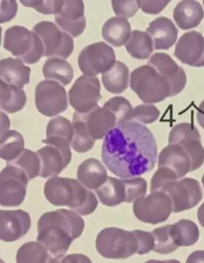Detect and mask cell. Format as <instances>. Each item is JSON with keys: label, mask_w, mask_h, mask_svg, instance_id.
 I'll list each match as a JSON object with an SVG mask.
<instances>
[{"label": "cell", "mask_w": 204, "mask_h": 263, "mask_svg": "<svg viewBox=\"0 0 204 263\" xmlns=\"http://www.w3.org/2000/svg\"><path fill=\"white\" fill-rule=\"evenodd\" d=\"M102 158L106 167L119 178L139 177L156 166V139L144 124L125 121L106 135Z\"/></svg>", "instance_id": "cell-1"}, {"label": "cell", "mask_w": 204, "mask_h": 263, "mask_svg": "<svg viewBox=\"0 0 204 263\" xmlns=\"http://www.w3.org/2000/svg\"><path fill=\"white\" fill-rule=\"evenodd\" d=\"M84 229V220L75 211L47 212L38 221L37 242L46 248L50 262H60L70 244L82 235Z\"/></svg>", "instance_id": "cell-2"}, {"label": "cell", "mask_w": 204, "mask_h": 263, "mask_svg": "<svg viewBox=\"0 0 204 263\" xmlns=\"http://www.w3.org/2000/svg\"><path fill=\"white\" fill-rule=\"evenodd\" d=\"M44 194L53 205H65L82 216L90 215L98 206L94 194L72 178L52 177L45 183Z\"/></svg>", "instance_id": "cell-3"}, {"label": "cell", "mask_w": 204, "mask_h": 263, "mask_svg": "<svg viewBox=\"0 0 204 263\" xmlns=\"http://www.w3.org/2000/svg\"><path fill=\"white\" fill-rule=\"evenodd\" d=\"M131 87L146 104L161 102L171 97L168 81L149 65L138 67L131 72Z\"/></svg>", "instance_id": "cell-4"}, {"label": "cell", "mask_w": 204, "mask_h": 263, "mask_svg": "<svg viewBox=\"0 0 204 263\" xmlns=\"http://www.w3.org/2000/svg\"><path fill=\"white\" fill-rule=\"evenodd\" d=\"M3 46L13 55L28 65L36 63L44 55L43 44L40 36L33 30L30 31L20 25L7 29Z\"/></svg>", "instance_id": "cell-5"}, {"label": "cell", "mask_w": 204, "mask_h": 263, "mask_svg": "<svg viewBox=\"0 0 204 263\" xmlns=\"http://www.w3.org/2000/svg\"><path fill=\"white\" fill-rule=\"evenodd\" d=\"M96 247L103 257L126 259L136 254L137 239L133 232L116 227L106 228L98 234Z\"/></svg>", "instance_id": "cell-6"}, {"label": "cell", "mask_w": 204, "mask_h": 263, "mask_svg": "<svg viewBox=\"0 0 204 263\" xmlns=\"http://www.w3.org/2000/svg\"><path fill=\"white\" fill-rule=\"evenodd\" d=\"M42 143L46 146L36 152L41 165L40 176L43 178L55 177L71 161L70 144L59 138H46Z\"/></svg>", "instance_id": "cell-7"}, {"label": "cell", "mask_w": 204, "mask_h": 263, "mask_svg": "<svg viewBox=\"0 0 204 263\" xmlns=\"http://www.w3.org/2000/svg\"><path fill=\"white\" fill-rule=\"evenodd\" d=\"M33 31L41 39L45 57L66 60L73 51V40L71 36L51 22L38 23L33 27Z\"/></svg>", "instance_id": "cell-8"}, {"label": "cell", "mask_w": 204, "mask_h": 263, "mask_svg": "<svg viewBox=\"0 0 204 263\" xmlns=\"http://www.w3.org/2000/svg\"><path fill=\"white\" fill-rule=\"evenodd\" d=\"M28 178L12 164L7 163L0 174V203L5 207H16L24 201Z\"/></svg>", "instance_id": "cell-9"}, {"label": "cell", "mask_w": 204, "mask_h": 263, "mask_svg": "<svg viewBox=\"0 0 204 263\" xmlns=\"http://www.w3.org/2000/svg\"><path fill=\"white\" fill-rule=\"evenodd\" d=\"M133 208L138 220L153 225L166 221L173 213L171 200L163 192H151L135 202Z\"/></svg>", "instance_id": "cell-10"}, {"label": "cell", "mask_w": 204, "mask_h": 263, "mask_svg": "<svg viewBox=\"0 0 204 263\" xmlns=\"http://www.w3.org/2000/svg\"><path fill=\"white\" fill-rule=\"evenodd\" d=\"M35 104L43 116L52 117L62 114L68 107L66 90L55 81H42L35 89Z\"/></svg>", "instance_id": "cell-11"}, {"label": "cell", "mask_w": 204, "mask_h": 263, "mask_svg": "<svg viewBox=\"0 0 204 263\" xmlns=\"http://www.w3.org/2000/svg\"><path fill=\"white\" fill-rule=\"evenodd\" d=\"M116 62L112 47L104 42H96L84 48L79 54L78 63L81 71L87 77H96L109 70Z\"/></svg>", "instance_id": "cell-12"}, {"label": "cell", "mask_w": 204, "mask_h": 263, "mask_svg": "<svg viewBox=\"0 0 204 263\" xmlns=\"http://www.w3.org/2000/svg\"><path fill=\"white\" fill-rule=\"evenodd\" d=\"M170 197L173 213L191 210L203 198V191L198 180L183 178L166 185L162 191Z\"/></svg>", "instance_id": "cell-13"}, {"label": "cell", "mask_w": 204, "mask_h": 263, "mask_svg": "<svg viewBox=\"0 0 204 263\" xmlns=\"http://www.w3.org/2000/svg\"><path fill=\"white\" fill-rule=\"evenodd\" d=\"M169 144L179 145L186 150L191 159L192 172L203 165L204 148L200 133L195 126L189 123H181L174 126L170 132Z\"/></svg>", "instance_id": "cell-14"}, {"label": "cell", "mask_w": 204, "mask_h": 263, "mask_svg": "<svg viewBox=\"0 0 204 263\" xmlns=\"http://www.w3.org/2000/svg\"><path fill=\"white\" fill-rule=\"evenodd\" d=\"M101 85L96 77L81 76L69 90V101L76 111L86 114L95 108L102 99Z\"/></svg>", "instance_id": "cell-15"}, {"label": "cell", "mask_w": 204, "mask_h": 263, "mask_svg": "<svg viewBox=\"0 0 204 263\" xmlns=\"http://www.w3.org/2000/svg\"><path fill=\"white\" fill-rule=\"evenodd\" d=\"M148 65L168 81L171 97L178 95L184 89L187 82L186 72L168 54L155 53L148 61Z\"/></svg>", "instance_id": "cell-16"}, {"label": "cell", "mask_w": 204, "mask_h": 263, "mask_svg": "<svg viewBox=\"0 0 204 263\" xmlns=\"http://www.w3.org/2000/svg\"><path fill=\"white\" fill-rule=\"evenodd\" d=\"M175 55L185 65L191 67H204V37L198 32L184 33L178 40Z\"/></svg>", "instance_id": "cell-17"}, {"label": "cell", "mask_w": 204, "mask_h": 263, "mask_svg": "<svg viewBox=\"0 0 204 263\" xmlns=\"http://www.w3.org/2000/svg\"><path fill=\"white\" fill-rule=\"evenodd\" d=\"M55 23L70 36H80L86 28L83 1H65L60 12L55 16Z\"/></svg>", "instance_id": "cell-18"}, {"label": "cell", "mask_w": 204, "mask_h": 263, "mask_svg": "<svg viewBox=\"0 0 204 263\" xmlns=\"http://www.w3.org/2000/svg\"><path fill=\"white\" fill-rule=\"evenodd\" d=\"M31 227L30 215L23 210L0 212V238L13 242L24 237Z\"/></svg>", "instance_id": "cell-19"}, {"label": "cell", "mask_w": 204, "mask_h": 263, "mask_svg": "<svg viewBox=\"0 0 204 263\" xmlns=\"http://www.w3.org/2000/svg\"><path fill=\"white\" fill-rule=\"evenodd\" d=\"M158 167H168L182 178L192 172V161L186 150L178 144H169L158 156Z\"/></svg>", "instance_id": "cell-20"}, {"label": "cell", "mask_w": 204, "mask_h": 263, "mask_svg": "<svg viewBox=\"0 0 204 263\" xmlns=\"http://www.w3.org/2000/svg\"><path fill=\"white\" fill-rule=\"evenodd\" d=\"M82 114L89 133L95 140L102 139L113 128L118 125L116 116L104 107L96 106L89 112Z\"/></svg>", "instance_id": "cell-21"}, {"label": "cell", "mask_w": 204, "mask_h": 263, "mask_svg": "<svg viewBox=\"0 0 204 263\" xmlns=\"http://www.w3.org/2000/svg\"><path fill=\"white\" fill-rule=\"evenodd\" d=\"M146 31L151 36L156 50H168L178 39V28L171 20L164 16L152 22Z\"/></svg>", "instance_id": "cell-22"}, {"label": "cell", "mask_w": 204, "mask_h": 263, "mask_svg": "<svg viewBox=\"0 0 204 263\" xmlns=\"http://www.w3.org/2000/svg\"><path fill=\"white\" fill-rule=\"evenodd\" d=\"M30 68L18 59H4L0 62L1 80L23 89L29 84Z\"/></svg>", "instance_id": "cell-23"}, {"label": "cell", "mask_w": 204, "mask_h": 263, "mask_svg": "<svg viewBox=\"0 0 204 263\" xmlns=\"http://www.w3.org/2000/svg\"><path fill=\"white\" fill-rule=\"evenodd\" d=\"M107 178V170L102 162L96 158L85 160L77 170V179L88 190H97Z\"/></svg>", "instance_id": "cell-24"}, {"label": "cell", "mask_w": 204, "mask_h": 263, "mask_svg": "<svg viewBox=\"0 0 204 263\" xmlns=\"http://www.w3.org/2000/svg\"><path fill=\"white\" fill-rule=\"evenodd\" d=\"M203 16V8L197 1L180 2L173 11L175 23L182 30H190L198 26Z\"/></svg>", "instance_id": "cell-25"}, {"label": "cell", "mask_w": 204, "mask_h": 263, "mask_svg": "<svg viewBox=\"0 0 204 263\" xmlns=\"http://www.w3.org/2000/svg\"><path fill=\"white\" fill-rule=\"evenodd\" d=\"M131 33V24L124 18H110L104 23L102 28L103 38L115 47L125 45Z\"/></svg>", "instance_id": "cell-26"}, {"label": "cell", "mask_w": 204, "mask_h": 263, "mask_svg": "<svg viewBox=\"0 0 204 263\" xmlns=\"http://www.w3.org/2000/svg\"><path fill=\"white\" fill-rule=\"evenodd\" d=\"M95 191L103 205L113 207L125 203V188L122 179L107 176L104 183Z\"/></svg>", "instance_id": "cell-27"}, {"label": "cell", "mask_w": 204, "mask_h": 263, "mask_svg": "<svg viewBox=\"0 0 204 263\" xmlns=\"http://www.w3.org/2000/svg\"><path fill=\"white\" fill-rule=\"evenodd\" d=\"M129 73V68L125 64L116 61L109 70L102 73V83L111 93H121L127 89Z\"/></svg>", "instance_id": "cell-28"}, {"label": "cell", "mask_w": 204, "mask_h": 263, "mask_svg": "<svg viewBox=\"0 0 204 263\" xmlns=\"http://www.w3.org/2000/svg\"><path fill=\"white\" fill-rule=\"evenodd\" d=\"M0 106L8 114L21 110L26 104L27 98L23 89L0 81Z\"/></svg>", "instance_id": "cell-29"}, {"label": "cell", "mask_w": 204, "mask_h": 263, "mask_svg": "<svg viewBox=\"0 0 204 263\" xmlns=\"http://www.w3.org/2000/svg\"><path fill=\"white\" fill-rule=\"evenodd\" d=\"M72 125L73 129V136L70 144L72 149L80 153H87L92 149L96 140L91 137L89 133L83 114L76 112L72 117Z\"/></svg>", "instance_id": "cell-30"}, {"label": "cell", "mask_w": 204, "mask_h": 263, "mask_svg": "<svg viewBox=\"0 0 204 263\" xmlns=\"http://www.w3.org/2000/svg\"><path fill=\"white\" fill-rule=\"evenodd\" d=\"M44 77L66 86L73 78L71 65L63 59L52 57L45 62L42 69Z\"/></svg>", "instance_id": "cell-31"}, {"label": "cell", "mask_w": 204, "mask_h": 263, "mask_svg": "<svg viewBox=\"0 0 204 263\" xmlns=\"http://www.w3.org/2000/svg\"><path fill=\"white\" fill-rule=\"evenodd\" d=\"M128 53L134 59L146 60L154 50L153 40L146 32L133 30L125 44Z\"/></svg>", "instance_id": "cell-32"}, {"label": "cell", "mask_w": 204, "mask_h": 263, "mask_svg": "<svg viewBox=\"0 0 204 263\" xmlns=\"http://www.w3.org/2000/svg\"><path fill=\"white\" fill-rule=\"evenodd\" d=\"M25 150L23 136L16 130H7L1 133L0 156L8 162L14 161Z\"/></svg>", "instance_id": "cell-33"}, {"label": "cell", "mask_w": 204, "mask_h": 263, "mask_svg": "<svg viewBox=\"0 0 204 263\" xmlns=\"http://www.w3.org/2000/svg\"><path fill=\"white\" fill-rule=\"evenodd\" d=\"M173 237L179 247L191 246L198 242L200 232L195 222L190 220H180L172 225Z\"/></svg>", "instance_id": "cell-34"}, {"label": "cell", "mask_w": 204, "mask_h": 263, "mask_svg": "<svg viewBox=\"0 0 204 263\" xmlns=\"http://www.w3.org/2000/svg\"><path fill=\"white\" fill-rule=\"evenodd\" d=\"M16 262H50V256L46 248L39 242H29L21 246L16 254Z\"/></svg>", "instance_id": "cell-35"}, {"label": "cell", "mask_w": 204, "mask_h": 263, "mask_svg": "<svg viewBox=\"0 0 204 263\" xmlns=\"http://www.w3.org/2000/svg\"><path fill=\"white\" fill-rule=\"evenodd\" d=\"M154 237V249L153 251L161 254H169L179 248L175 242L172 225L158 228L152 232Z\"/></svg>", "instance_id": "cell-36"}, {"label": "cell", "mask_w": 204, "mask_h": 263, "mask_svg": "<svg viewBox=\"0 0 204 263\" xmlns=\"http://www.w3.org/2000/svg\"><path fill=\"white\" fill-rule=\"evenodd\" d=\"M7 163L21 168L29 180L33 179L40 175L41 168L40 158L36 153H33L31 150L25 149L14 161Z\"/></svg>", "instance_id": "cell-37"}, {"label": "cell", "mask_w": 204, "mask_h": 263, "mask_svg": "<svg viewBox=\"0 0 204 263\" xmlns=\"http://www.w3.org/2000/svg\"><path fill=\"white\" fill-rule=\"evenodd\" d=\"M73 129L70 121L66 118L59 116L50 120L46 129V138H59L71 144Z\"/></svg>", "instance_id": "cell-38"}, {"label": "cell", "mask_w": 204, "mask_h": 263, "mask_svg": "<svg viewBox=\"0 0 204 263\" xmlns=\"http://www.w3.org/2000/svg\"><path fill=\"white\" fill-rule=\"evenodd\" d=\"M125 188V203H135L146 195L147 183L141 177L123 178Z\"/></svg>", "instance_id": "cell-39"}, {"label": "cell", "mask_w": 204, "mask_h": 263, "mask_svg": "<svg viewBox=\"0 0 204 263\" xmlns=\"http://www.w3.org/2000/svg\"><path fill=\"white\" fill-rule=\"evenodd\" d=\"M103 107L109 109L117 119L118 124L127 121L133 110L131 102L122 96H116L107 101Z\"/></svg>", "instance_id": "cell-40"}, {"label": "cell", "mask_w": 204, "mask_h": 263, "mask_svg": "<svg viewBox=\"0 0 204 263\" xmlns=\"http://www.w3.org/2000/svg\"><path fill=\"white\" fill-rule=\"evenodd\" d=\"M160 116V111L152 104H140L133 109L127 121H135L142 124L155 122Z\"/></svg>", "instance_id": "cell-41"}, {"label": "cell", "mask_w": 204, "mask_h": 263, "mask_svg": "<svg viewBox=\"0 0 204 263\" xmlns=\"http://www.w3.org/2000/svg\"><path fill=\"white\" fill-rule=\"evenodd\" d=\"M179 178L174 171L168 167H158L151 180V192H162L170 183L176 181Z\"/></svg>", "instance_id": "cell-42"}, {"label": "cell", "mask_w": 204, "mask_h": 263, "mask_svg": "<svg viewBox=\"0 0 204 263\" xmlns=\"http://www.w3.org/2000/svg\"><path fill=\"white\" fill-rule=\"evenodd\" d=\"M21 3L25 7L34 8L42 14H58L65 4V1H27L21 0Z\"/></svg>", "instance_id": "cell-43"}, {"label": "cell", "mask_w": 204, "mask_h": 263, "mask_svg": "<svg viewBox=\"0 0 204 263\" xmlns=\"http://www.w3.org/2000/svg\"><path fill=\"white\" fill-rule=\"evenodd\" d=\"M112 6L114 12L118 17L129 18L135 16L138 12L137 1H112Z\"/></svg>", "instance_id": "cell-44"}, {"label": "cell", "mask_w": 204, "mask_h": 263, "mask_svg": "<svg viewBox=\"0 0 204 263\" xmlns=\"http://www.w3.org/2000/svg\"><path fill=\"white\" fill-rule=\"evenodd\" d=\"M133 232L137 239L138 249L136 254L143 255L153 250L155 240L153 234L141 230H135Z\"/></svg>", "instance_id": "cell-45"}, {"label": "cell", "mask_w": 204, "mask_h": 263, "mask_svg": "<svg viewBox=\"0 0 204 263\" xmlns=\"http://www.w3.org/2000/svg\"><path fill=\"white\" fill-rule=\"evenodd\" d=\"M170 3L169 0H161V1H137L138 8H141L144 13L148 14H158L166 8Z\"/></svg>", "instance_id": "cell-46"}, {"label": "cell", "mask_w": 204, "mask_h": 263, "mask_svg": "<svg viewBox=\"0 0 204 263\" xmlns=\"http://www.w3.org/2000/svg\"><path fill=\"white\" fill-rule=\"evenodd\" d=\"M17 13V3L16 1H1V23L11 21Z\"/></svg>", "instance_id": "cell-47"}, {"label": "cell", "mask_w": 204, "mask_h": 263, "mask_svg": "<svg viewBox=\"0 0 204 263\" xmlns=\"http://www.w3.org/2000/svg\"><path fill=\"white\" fill-rule=\"evenodd\" d=\"M62 262H90V259L83 254H70L61 259Z\"/></svg>", "instance_id": "cell-48"}, {"label": "cell", "mask_w": 204, "mask_h": 263, "mask_svg": "<svg viewBox=\"0 0 204 263\" xmlns=\"http://www.w3.org/2000/svg\"><path fill=\"white\" fill-rule=\"evenodd\" d=\"M187 262H204V251H197L190 254Z\"/></svg>", "instance_id": "cell-49"}, {"label": "cell", "mask_w": 204, "mask_h": 263, "mask_svg": "<svg viewBox=\"0 0 204 263\" xmlns=\"http://www.w3.org/2000/svg\"><path fill=\"white\" fill-rule=\"evenodd\" d=\"M197 119L199 124L204 129V100L200 104L197 112Z\"/></svg>", "instance_id": "cell-50"}, {"label": "cell", "mask_w": 204, "mask_h": 263, "mask_svg": "<svg viewBox=\"0 0 204 263\" xmlns=\"http://www.w3.org/2000/svg\"><path fill=\"white\" fill-rule=\"evenodd\" d=\"M198 219L200 225L204 228V203L198 210Z\"/></svg>", "instance_id": "cell-51"}, {"label": "cell", "mask_w": 204, "mask_h": 263, "mask_svg": "<svg viewBox=\"0 0 204 263\" xmlns=\"http://www.w3.org/2000/svg\"><path fill=\"white\" fill-rule=\"evenodd\" d=\"M202 183H203V188H204V175L203 178H202Z\"/></svg>", "instance_id": "cell-52"}, {"label": "cell", "mask_w": 204, "mask_h": 263, "mask_svg": "<svg viewBox=\"0 0 204 263\" xmlns=\"http://www.w3.org/2000/svg\"><path fill=\"white\" fill-rule=\"evenodd\" d=\"M203 5H204V1H203Z\"/></svg>", "instance_id": "cell-53"}]
</instances>
